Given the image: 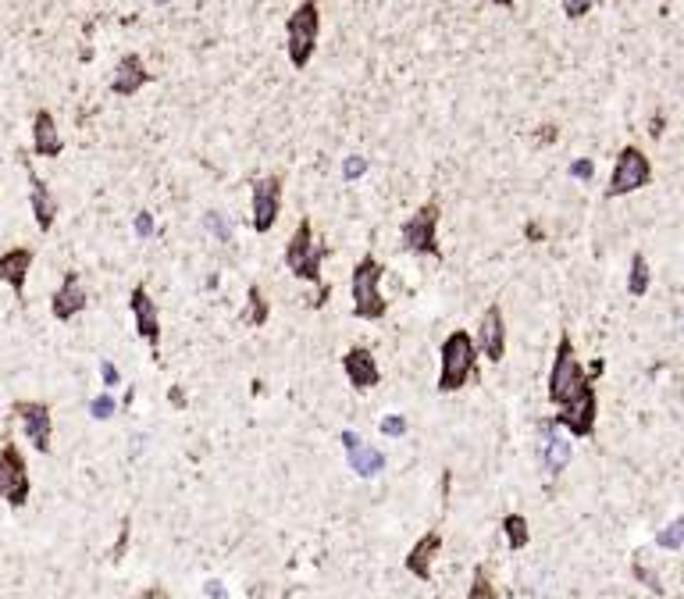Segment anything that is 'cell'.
I'll return each instance as SVG.
<instances>
[{"instance_id": "6da1fadb", "label": "cell", "mask_w": 684, "mask_h": 599, "mask_svg": "<svg viewBox=\"0 0 684 599\" xmlns=\"http://www.w3.org/2000/svg\"><path fill=\"white\" fill-rule=\"evenodd\" d=\"M478 371V343L467 329H453L439 350V393H460Z\"/></svg>"}, {"instance_id": "7a4b0ae2", "label": "cell", "mask_w": 684, "mask_h": 599, "mask_svg": "<svg viewBox=\"0 0 684 599\" xmlns=\"http://www.w3.org/2000/svg\"><path fill=\"white\" fill-rule=\"evenodd\" d=\"M382 261L375 254H364L357 264H353L350 275V296H353V314L360 321H382L385 311H389V300L382 293Z\"/></svg>"}, {"instance_id": "3957f363", "label": "cell", "mask_w": 684, "mask_h": 599, "mask_svg": "<svg viewBox=\"0 0 684 599\" xmlns=\"http://www.w3.org/2000/svg\"><path fill=\"white\" fill-rule=\"evenodd\" d=\"M321 40V4L318 0H300L285 22V47H289V65L296 72L310 65V58L318 54Z\"/></svg>"}, {"instance_id": "277c9868", "label": "cell", "mask_w": 684, "mask_h": 599, "mask_svg": "<svg viewBox=\"0 0 684 599\" xmlns=\"http://www.w3.org/2000/svg\"><path fill=\"white\" fill-rule=\"evenodd\" d=\"M588 382H592V378H588L585 368H581L578 350H574V339L563 332L560 343H556L553 368H549V403L563 407V403L574 400V396H578L581 389L588 386Z\"/></svg>"}, {"instance_id": "5b68a950", "label": "cell", "mask_w": 684, "mask_h": 599, "mask_svg": "<svg viewBox=\"0 0 684 599\" xmlns=\"http://www.w3.org/2000/svg\"><path fill=\"white\" fill-rule=\"evenodd\" d=\"M328 247L314 239V225L303 218L300 225L293 229L289 243H285V268L293 271L296 279L310 282V286H321V264H325Z\"/></svg>"}, {"instance_id": "8992f818", "label": "cell", "mask_w": 684, "mask_h": 599, "mask_svg": "<svg viewBox=\"0 0 684 599\" xmlns=\"http://www.w3.org/2000/svg\"><path fill=\"white\" fill-rule=\"evenodd\" d=\"M439 218H442V207L435 200L417 207L407 222L399 225V243H403V250H410L417 257H442Z\"/></svg>"}, {"instance_id": "52a82bcc", "label": "cell", "mask_w": 684, "mask_h": 599, "mask_svg": "<svg viewBox=\"0 0 684 599\" xmlns=\"http://www.w3.org/2000/svg\"><path fill=\"white\" fill-rule=\"evenodd\" d=\"M33 496V478H29V464L25 453L18 450V443L0 446V500L8 507H25Z\"/></svg>"}, {"instance_id": "ba28073f", "label": "cell", "mask_w": 684, "mask_h": 599, "mask_svg": "<svg viewBox=\"0 0 684 599\" xmlns=\"http://www.w3.org/2000/svg\"><path fill=\"white\" fill-rule=\"evenodd\" d=\"M652 182V161L645 157L642 147H624L613 161L610 172V186H606V197L617 200L627 197V193H638L642 186Z\"/></svg>"}, {"instance_id": "9c48e42d", "label": "cell", "mask_w": 684, "mask_h": 599, "mask_svg": "<svg viewBox=\"0 0 684 599\" xmlns=\"http://www.w3.org/2000/svg\"><path fill=\"white\" fill-rule=\"evenodd\" d=\"M11 418L22 425L25 439L36 453H50L54 450V414H50L47 403L40 400H18L11 403Z\"/></svg>"}, {"instance_id": "30bf717a", "label": "cell", "mask_w": 684, "mask_h": 599, "mask_svg": "<svg viewBox=\"0 0 684 599\" xmlns=\"http://www.w3.org/2000/svg\"><path fill=\"white\" fill-rule=\"evenodd\" d=\"M595 418H599V396H595V386L588 382L574 400H567L556 414V425L567 428L574 439H588L595 432Z\"/></svg>"}, {"instance_id": "8fae6325", "label": "cell", "mask_w": 684, "mask_h": 599, "mask_svg": "<svg viewBox=\"0 0 684 599\" xmlns=\"http://www.w3.org/2000/svg\"><path fill=\"white\" fill-rule=\"evenodd\" d=\"M253 232H271L278 222V214H282V179L278 175H264V179L253 182Z\"/></svg>"}, {"instance_id": "7c38bea8", "label": "cell", "mask_w": 684, "mask_h": 599, "mask_svg": "<svg viewBox=\"0 0 684 599\" xmlns=\"http://www.w3.org/2000/svg\"><path fill=\"white\" fill-rule=\"evenodd\" d=\"M538 464H542V471H546L549 478L563 475L570 464V439L560 432L556 418L538 425Z\"/></svg>"}, {"instance_id": "4fadbf2b", "label": "cell", "mask_w": 684, "mask_h": 599, "mask_svg": "<svg viewBox=\"0 0 684 599\" xmlns=\"http://www.w3.org/2000/svg\"><path fill=\"white\" fill-rule=\"evenodd\" d=\"M129 311L136 321V332L150 343L154 357L161 353V314H157V300L150 296L147 286H132L129 293Z\"/></svg>"}, {"instance_id": "5bb4252c", "label": "cell", "mask_w": 684, "mask_h": 599, "mask_svg": "<svg viewBox=\"0 0 684 599\" xmlns=\"http://www.w3.org/2000/svg\"><path fill=\"white\" fill-rule=\"evenodd\" d=\"M474 343H478V353H485L492 364H499L506 357V314L499 304L485 307V314H481V321H478V336H474Z\"/></svg>"}, {"instance_id": "9a60e30c", "label": "cell", "mask_w": 684, "mask_h": 599, "mask_svg": "<svg viewBox=\"0 0 684 599\" xmlns=\"http://www.w3.org/2000/svg\"><path fill=\"white\" fill-rule=\"evenodd\" d=\"M86 304H90V293L82 286V275L79 271H65L61 286H57L54 296H50V314H54L57 321H72L86 311Z\"/></svg>"}, {"instance_id": "2e32d148", "label": "cell", "mask_w": 684, "mask_h": 599, "mask_svg": "<svg viewBox=\"0 0 684 599\" xmlns=\"http://www.w3.org/2000/svg\"><path fill=\"white\" fill-rule=\"evenodd\" d=\"M342 371L350 378V386L367 393V389H375L382 382V368H378V357L367 346H350L346 357H342Z\"/></svg>"}, {"instance_id": "e0dca14e", "label": "cell", "mask_w": 684, "mask_h": 599, "mask_svg": "<svg viewBox=\"0 0 684 599\" xmlns=\"http://www.w3.org/2000/svg\"><path fill=\"white\" fill-rule=\"evenodd\" d=\"M154 83V72L147 68V61L139 58V54H125L114 68V79H111V93L114 97H136L143 86Z\"/></svg>"}, {"instance_id": "ac0fdd59", "label": "cell", "mask_w": 684, "mask_h": 599, "mask_svg": "<svg viewBox=\"0 0 684 599\" xmlns=\"http://www.w3.org/2000/svg\"><path fill=\"white\" fill-rule=\"evenodd\" d=\"M36 250L33 247H11L0 254V282L11 286L15 296H25V286H29V271H33Z\"/></svg>"}, {"instance_id": "d6986e66", "label": "cell", "mask_w": 684, "mask_h": 599, "mask_svg": "<svg viewBox=\"0 0 684 599\" xmlns=\"http://www.w3.org/2000/svg\"><path fill=\"white\" fill-rule=\"evenodd\" d=\"M442 553V528H432V532H424L421 539L410 546L407 553V571L414 578H421V582H432V567H435V557Z\"/></svg>"}, {"instance_id": "ffe728a7", "label": "cell", "mask_w": 684, "mask_h": 599, "mask_svg": "<svg viewBox=\"0 0 684 599\" xmlns=\"http://www.w3.org/2000/svg\"><path fill=\"white\" fill-rule=\"evenodd\" d=\"M25 175H29V207H33V218H36V229L40 232H50L57 222V197L50 193V186L40 179V175L29 168V161H25Z\"/></svg>"}, {"instance_id": "44dd1931", "label": "cell", "mask_w": 684, "mask_h": 599, "mask_svg": "<svg viewBox=\"0 0 684 599\" xmlns=\"http://www.w3.org/2000/svg\"><path fill=\"white\" fill-rule=\"evenodd\" d=\"M342 446H346V453H350V468L357 471L360 478H375L378 471L385 468V453L375 450L371 443H364L360 435L342 432Z\"/></svg>"}, {"instance_id": "7402d4cb", "label": "cell", "mask_w": 684, "mask_h": 599, "mask_svg": "<svg viewBox=\"0 0 684 599\" xmlns=\"http://www.w3.org/2000/svg\"><path fill=\"white\" fill-rule=\"evenodd\" d=\"M65 150V136L57 129V118L50 115L47 107H40L33 115V154L36 157H61Z\"/></svg>"}, {"instance_id": "603a6c76", "label": "cell", "mask_w": 684, "mask_h": 599, "mask_svg": "<svg viewBox=\"0 0 684 599\" xmlns=\"http://www.w3.org/2000/svg\"><path fill=\"white\" fill-rule=\"evenodd\" d=\"M246 321H250L253 329H264L271 321V300L264 296V289L253 282L250 286V293H246V314H243Z\"/></svg>"}, {"instance_id": "cb8c5ba5", "label": "cell", "mask_w": 684, "mask_h": 599, "mask_svg": "<svg viewBox=\"0 0 684 599\" xmlns=\"http://www.w3.org/2000/svg\"><path fill=\"white\" fill-rule=\"evenodd\" d=\"M499 528H503L506 546H510L513 553H521L524 546H528L531 532H528V517H524V514H506L503 521H499Z\"/></svg>"}, {"instance_id": "d4e9b609", "label": "cell", "mask_w": 684, "mask_h": 599, "mask_svg": "<svg viewBox=\"0 0 684 599\" xmlns=\"http://www.w3.org/2000/svg\"><path fill=\"white\" fill-rule=\"evenodd\" d=\"M649 282H652L649 261H645V254H635L631 257V271H627V293L635 296V300H642L649 293Z\"/></svg>"}, {"instance_id": "484cf974", "label": "cell", "mask_w": 684, "mask_h": 599, "mask_svg": "<svg viewBox=\"0 0 684 599\" xmlns=\"http://www.w3.org/2000/svg\"><path fill=\"white\" fill-rule=\"evenodd\" d=\"M467 599H499L496 585H492V578H489V571H485V567H478V571H474L471 589H467Z\"/></svg>"}, {"instance_id": "4316f807", "label": "cell", "mask_w": 684, "mask_h": 599, "mask_svg": "<svg viewBox=\"0 0 684 599\" xmlns=\"http://www.w3.org/2000/svg\"><path fill=\"white\" fill-rule=\"evenodd\" d=\"M656 542H660L663 550H681L684 546V514L677 517V521H670V525L656 535Z\"/></svg>"}, {"instance_id": "83f0119b", "label": "cell", "mask_w": 684, "mask_h": 599, "mask_svg": "<svg viewBox=\"0 0 684 599\" xmlns=\"http://www.w3.org/2000/svg\"><path fill=\"white\" fill-rule=\"evenodd\" d=\"M207 229L218 236V243H232V229H228V222H225V214L221 211H211L207 214Z\"/></svg>"}, {"instance_id": "f1b7e54d", "label": "cell", "mask_w": 684, "mask_h": 599, "mask_svg": "<svg viewBox=\"0 0 684 599\" xmlns=\"http://www.w3.org/2000/svg\"><path fill=\"white\" fill-rule=\"evenodd\" d=\"M114 407H118V403H114L107 393H100L97 400L90 403V414H93L97 421H107V418H114Z\"/></svg>"}, {"instance_id": "f546056e", "label": "cell", "mask_w": 684, "mask_h": 599, "mask_svg": "<svg viewBox=\"0 0 684 599\" xmlns=\"http://www.w3.org/2000/svg\"><path fill=\"white\" fill-rule=\"evenodd\" d=\"M592 8H595V0H563V15H567L570 22H578V18H585Z\"/></svg>"}, {"instance_id": "4dcf8cb0", "label": "cell", "mask_w": 684, "mask_h": 599, "mask_svg": "<svg viewBox=\"0 0 684 599\" xmlns=\"http://www.w3.org/2000/svg\"><path fill=\"white\" fill-rule=\"evenodd\" d=\"M635 578H642V582H645V585H649V589H652V592H663L660 578L652 575V571H649V567H645V564H642V560H638V564H635Z\"/></svg>"}, {"instance_id": "1f68e13d", "label": "cell", "mask_w": 684, "mask_h": 599, "mask_svg": "<svg viewBox=\"0 0 684 599\" xmlns=\"http://www.w3.org/2000/svg\"><path fill=\"white\" fill-rule=\"evenodd\" d=\"M382 432L385 435H403V432H407V421L399 418V414H392V418L382 421Z\"/></svg>"}, {"instance_id": "d6a6232c", "label": "cell", "mask_w": 684, "mask_h": 599, "mask_svg": "<svg viewBox=\"0 0 684 599\" xmlns=\"http://www.w3.org/2000/svg\"><path fill=\"white\" fill-rule=\"evenodd\" d=\"M364 172H367V161H364V157L353 154L350 161H346V179H360Z\"/></svg>"}, {"instance_id": "836d02e7", "label": "cell", "mask_w": 684, "mask_h": 599, "mask_svg": "<svg viewBox=\"0 0 684 599\" xmlns=\"http://www.w3.org/2000/svg\"><path fill=\"white\" fill-rule=\"evenodd\" d=\"M100 375H104V386H118L122 378H118V368L111 361H100Z\"/></svg>"}, {"instance_id": "e575fe53", "label": "cell", "mask_w": 684, "mask_h": 599, "mask_svg": "<svg viewBox=\"0 0 684 599\" xmlns=\"http://www.w3.org/2000/svg\"><path fill=\"white\" fill-rule=\"evenodd\" d=\"M570 175H574V179H592V161H574V165H570Z\"/></svg>"}, {"instance_id": "d590c367", "label": "cell", "mask_w": 684, "mask_h": 599, "mask_svg": "<svg viewBox=\"0 0 684 599\" xmlns=\"http://www.w3.org/2000/svg\"><path fill=\"white\" fill-rule=\"evenodd\" d=\"M136 232H139V236H150V232H154V222H150V214H147V211H143V214L136 218Z\"/></svg>"}, {"instance_id": "8d00e7d4", "label": "cell", "mask_w": 684, "mask_h": 599, "mask_svg": "<svg viewBox=\"0 0 684 599\" xmlns=\"http://www.w3.org/2000/svg\"><path fill=\"white\" fill-rule=\"evenodd\" d=\"M649 136H652V140H660V136H663V115H656V118H652Z\"/></svg>"}, {"instance_id": "74e56055", "label": "cell", "mask_w": 684, "mask_h": 599, "mask_svg": "<svg viewBox=\"0 0 684 599\" xmlns=\"http://www.w3.org/2000/svg\"><path fill=\"white\" fill-rule=\"evenodd\" d=\"M139 599H168V596H164V592H161V585H150V589L143 592V596H139Z\"/></svg>"}, {"instance_id": "f35d334b", "label": "cell", "mask_w": 684, "mask_h": 599, "mask_svg": "<svg viewBox=\"0 0 684 599\" xmlns=\"http://www.w3.org/2000/svg\"><path fill=\"white\" fill-rule=\"evenodd\" d=\"M207 596H225V589H221V582H207Z\"/></svg>"}, {"instance_id": "ab89813d", "label": "cell", "mask_w": 684, "mask_h": 599, "mask_svg": "<svg viewBox=\"0 0 684 599\" xmlns=\"http://www.w3.org/2000/svg\"><path fill=\"white\" fill-rule=\"evenodd\" d=\"M492 4H496V8H506V11H510L513 4H517V0H492Z\"/></svg>"}, {"instance_id": "60d3db41", "label": "cell", "mask_w": 684, "mask_h": 599, "mask_svg": "<svg viewBox=\"0 0 684 599\" xmlns=\"http://www.w3.org/2000/svg\"><path fill=\"white\" fill-rule=\"evenodd\" d=\"M681 329H684V318H681Z\"/></svg>"}]
</instances>
